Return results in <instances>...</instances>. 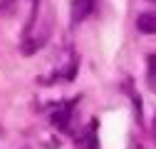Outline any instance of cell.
Returning <instances> with one entry per match:
<instances>
[{"instance_id": "obj_6", "label": "cell", "mask_w": 156, "mask_h": 149, "mask_svg": "<svg viewBox=\"0 0 156 149\" xmlns=\"http://www.w3.org/2000/svg\"><path fill=\"white\" fill-rule=\"evenodd\" d=\"M149 3H156V0H149Z\"/></svg>"}, {"instance_id": "obj_5", "label": "cell", "mask_w": 156, "mask_h": 149, "mask_svg": "<svg viewBox=\"0 0 156 149\" xmlns=\"http://www.w3.org/2000/svg\"><path fill=\"white\" fill-rule=\"evenodd\" d=\"M151 132H154V137H156V114H154V122H151Z\"/></svg>"}, {"instance_id": "obj_4", "label": "cell", "mask_w": 156, "mask_h": 149, "mask_svg": "<svg viewBox=\"0 0 156 149\" xmlns=\"http://www.w3.org/2000/svg\"><path fill=\"white\" fill-rule=\"evenodd\" d=\"M67 119H69V104H65L62 109H57L52 114V124H57L60 129H67Z\"/></svg>"}, {"instance_id": "obj_7", "label": "cell", "mask_w": 156, "mask_h": 149, "mask_svg": "<svg viewBox=\"0 0 156 149\" xmlns=\"http://www.w3.org/2000/svg\"><path fill=\"white\" fill-rule=\"evenodd\" d=\"M32 3H37V0H32Z\"/></svg>"}, {"instance_id": "obj_3", "label": "cell", "mask_w": 156, "mask_h": 149, "mask_svg": "<svg viewBox=\"0 0 156 149\" xmlns=\"http://www.w3.org/2000/svg\"><path fill=\"white\" fill-rule=\"evenodd\" d=\"M146 82H149V89L156 92V55L146 57Z\"/></svg>"}, {"instance_id": "obj_2", "label": "cell", "mask_w": 156, "mask_h": 149, "mask_svg": "<svg viewBox=\"0 0 156 149\" xmlns=\"http://www.w3.org/2000/svg\"><path fill=\"white\" fill-rule=\"evenodd\" d=\"M136 27H139L141 32H146V35H156V10L141 13L139 20H136Z\"/></svg>"}, {"instance_id": "obj_1", "label": "cell", "mask_w": 156, "mask_h": 149, "mask_svg": "<svg viewBox=\"0 0 156 149\" xmlns=\"http://www.w3.org/2000/svg\"><path fill=\"white\" fill-rule=\"evenodd\" d=\"M97 0H72V23H82L84 17L92 15Z\"/></svg>"}]
</instances>
